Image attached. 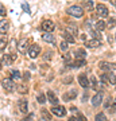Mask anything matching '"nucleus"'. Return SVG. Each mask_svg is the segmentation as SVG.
<instances>
[{
  "mask_svg": "<svg viewBox=\"0 0 116 121\" xmlns=\"http://www.w3.org/2000/svg\"><path fill=\"white\" fill-rule=\"evenodd\" d=\"M68 13L74 17H81L84 15V8L80 7V5H72V7L68 8Z\"/></svg>",
  "mask_w": 116,
  "mask_h": 121,
  "instance_id": "f257e3e1",
  "label": "nucleus"
},
{
  "mask_svg": "<svg viewBox=\"0 0 116 121\" xmlns=\"http://www.w3.org/2000/svg\"><path fill=\"white\" fill-rule=\"evenodd\" d=\"M101 82L103 83H109V85H116V75L113 73H104L101 75Z\"/></svg>",
  "mask_w": 116,
  "mask_h": 121,
  "instance_id": "f03ea898",
  "label": "nucleus"
},
{
  "mask_svg": "<svg viewBox=\"0 0 116 121\" xmlns=\"http://www.w3.org/2000/svg\"><path fill=\"white\" fill-rule=\"evenodd\" d=\"M41 28H42L45 32L50 34V32L54 31V28H56V23L53 22V20H43L42 24H41Z\"/></svg>",
  "mask_w": 116,
  "mask_h": 121,
  "instance_id": "7ed1b4c3",
  "label": "nucleus"
},
{
  "mask_svg": "<svg viewBox=\"0 0 116 121\" xmlns=\"http://www.w3.org/2000/svg\"><path fill=\"white\" fill-rule=\"evenodd\" d=\"M27 54H28V56H30L31 59H35V58L41 54V46H39V44H31Z\"/></svg>",
  "mask_w": 116,
  "mask_h": 121,
  "instance_id": "20e7f679",
  "label": "nucleus"
},
{
  "mask_svg": "<svg viewBox=\"0 0 116 121\" xmlns=\"http://www.w3.org/2000/svg\"><path fill=\"white\" fill-rule=\"evenodd\" d=\"M99 67L101 70H104V71L109 73V71H112V70H116V63H111V62H105V60H103V62H100L99 63Z\"/></svg>",
  "mask_w": 116,
  "mask_h": 121,
  "instance_id": "39448f33",
  "label": "nucleus"
},
{
  "mask_svg": "<svg viewBox=\"0 0 116 121\" xmlns=\"http://www.w3.org/2000/svg\"><path fill=\"white\" fill-rule=\"evenodd\" d=\"M96 12H97V15H99L101 19L108 16V8H107L104 4H101V3L96 5Z\"/></svg>",
  "mask_w": 116,
  "mask_h": 121,
  "instance_id": "423d86ee",
  "label": "nucleus"
},
{
  "mask_svg": "<svg viewBox=\"0 0 116 121\" xmlns=\"http://www.w3.org/2000/svg\"><path fill=\"white\" fill-rule=\"evenodd\" d=\"M1 86H3V89H4L5 91H12L14 90V82L12 79H9V78H5V79H3L1 81Z\"/></svg>",
  "mask_w": 116,
  "mask_h": 121,
  "instance_id": "0eeeda50",
  "label": "nucleus"
},
{
  "mask_svg": "<svg viewBox=\"0 0 116 121\" xmlns=\"http://www.w3.org/2000/svg\"><path fill=\"white\" fill-rule=\"evenodd\" d=\"M51 113L53 114H56V116H58V117H64L65 114H66V109H65L64 106H61V105H58V106H53Z\"/></svg>",
  "mask_w": 116,
  "mask_h": 121,
  "instance_id": "6e6552de",
  "label": "nucleus"
},
{
  "mask_svg": "<svg viewBox=\"0 0 116 121\" xmlns=\"http://www.w3.org/2000/svg\"><path fill=\"white\" fill-rule=\"evenodd\" d=\"M28 48H30V46H28V40H26V39H23L20 43L18 44V51L22 52V54L28 52Z\"/></svg>",
  "mask_w": 116,
  "mask_h": 121,
  "instance_id": "1a4fd4ad",
  "label": "nucleus"
},
{
  "mask_svg": "<svg viewBox=\"0 0 116 121\" xmlns=\"http://www.w3.org/2000/svg\"><path fill=\"white\" fill-rule=\"evenodd\" d=\"M66 32H68V34H70V35L74 38L76 35H78V28H77V26H76L74 23H69L68 27H66Z\"/></svg>",
  "mask_w": 116,
  "mask_h": 121,
  "instance_id": "9d476101",
  "label": "nucleus"
},
{
  "mask_svg": "<svg viewBox=\"0 0 116 121\" xmlns=\"http://www.w3.org/2000/svg\"><path fill=\"white\" fill-rule=\"evenodd\" d=\"M18 105H19V110L22 113H27V110H28V102H27L26 98H20Z\"/></svg>",
  "mask_w": 116,
  "mask_h": 121,
  "instance_id": "9b49d317",
  "label": "nucleus"
},
{
  "mask_svg": "<svg viewBox=\"0 0 116 121\" xmlns=\"http://www.w3.org/2000/svg\"><path fill=\"white\" fill-rule=\"evenodd\" d=\"M100 44H101L100 39H90V40H86L85 42V46L89 48H96V47H99Z\"/></svg>",
  "mask_w": 116,
  "mask_h": 121,
  "instance_id": "f8f14e48",
  "label": "nucleus"
},
{
  "mask_svg": "<svg viewBox=\"0 0 116 121\" xmlns=\"http://www.w3.org/2000/svg\"><path fill=\"white\" fill-rule=\"evenodd\" d=\"M78 83H80L82 87H85V89L89 86V79H88V77H86L85 74H80V75H78Z\"/></svg>",
  "mask_w": 116,
  "mask_h": 121,
  "instance_id": "ddd939ff",
  "label": "nucleus"
},
{
  "mask_svg": "<svg viewBox=\"0 0 116 121\" xmlns=\"http://www.w3.org/2000/svg\"><path fill=\"white\" fill-rule=\"evenodd\" d=\"M74 56H76V59H78V60L85 59L86 51L84 50V48H76V51H74Z\"/></svg>",
  "mask_w": 116,
  "mask_h": 121,
  "instance_id": "4468645a",
  "label": "nucleus"
},
{
  "mask_svg": "<svg viewBox=\"0 0 116 121\" xmlns=\"http://www.w3.org/2000/svg\"><path fill=\"white\" fill-rule=\"evenodd\" d=\"M76 97H77V90H76V89H72L70 91H68V93H65V94H64V99H65V101L74 99Z\"/></svg>",
  "mask_w": 116,
  "mask_h": 121,
  "instance_id": "2eb2a0df",
  "label": "nucleus"
},
{
  "mask_svg": "<svg viewBox=\"0 0 116 121\" xmlns=\"http://www.w3.org/2000/svg\"><path fill=\"white\" fill-rule=\"evenodd\" d=\"M8 27H9L8 20H0V34L5 35V32L8 31Z\"/></svg>",
  "mask_w": 116,
  "mask_h": 121,
  "instance_id": "dca6fc26",
  "label": "nucleus"
},
{
  "mask_svg": "<svg viewBox=\"0 0 116 121\" xmlns=\"http://www.w3.org/2000/svg\"><path fill=\"white\" fill-rule=\"evenodd\" d=\"M101 101H103V93H97V94L92 98V105L93 106H99L101 104Z\"/></svg>",
  "mask_w": 116,
  "mask_h": 121,
  "instance_id": "f3484780",
  "label": "nucleus"
},
{
  "mask_svg": "<svg viewBox=\"0 0 116 121\" xmlns=\"http://www.w3.org/2000/svg\"><path fill=\"white\" fill-rule=\"evenodd\" d=\"M42 39L45 42H47V43H51V44H56V38L53 36L51 34H47V32H45L42 34Z\"/></svg>",
  "mask_w": 116,
  "mask_h": 121,
  "instance_id": "a211bd4d",
  "label": "nucleus"
},
{
  "mask_svg": "<svg viewBox=\"0 0 116 121\" xmlns=\"http://www.w3.org/2000/svg\"><path fill=\"white\" fill-rule=\"evenodd\" d=\"M46 97H47V99L50 101V102H51L53 105H57V104H58V98H57V95L54 94L51 90H49V91H47V95H46Z\"/></svg>",
  "mask_w": 116,
  "mask_h": 121,
  "instance_id": "6ab92c4d",
  "label": "nucleus"
},
{
  "mask_svg": "<svg viewBox=\"0 0 116 121\" xmlns=\"http://www.w3.org/2000/svg\"><path fill=\"white\" fill-rule=\"evenodd\" d=\"M12 62L14 60H12V58H11V55H9V54H5V55L3 56V59H1V65L3 66H9Z\"/></svg>",
  "mask_w": 116,
  "mask_h": 121,
  "instance_id": "aec40b11",
  "label": "nucleus"
},
{
  "mask_svg": "<svg viewBox=\"0 0 116 121\" xmlns=\"http://www.w3.org/2000/svg\"><path fill=\"white\" fill-rule=\"evenodd\" d=\"M105 27H107V24H105V22H104L103 19H101V20H97V22L95 23V28H96L97 31L105 30Z\"/></svg>",
  "mask_w": 116,
  "mask_h": 121,
  "instance_id": "412c9836",
  "label": "nucleus"
},
{
  "mask_svg": "<svg viewBox=\"0 0 116 121\" xmlns=\"http://www.w3.org/2000/svg\"><path fill=\"white\" fill-rule=\"evenodd\" d=\"M89 83H90V87H92L93 90H99V89H100V87H99V83H97V79H96L95 75H90Z\"/></svg>",
  "mask_w": 116,
  "mask_h": 121,
  "instance_id": "4be33fe9",
  "label": "nucleus"
},
{
  "mask_svg": "<svg viewBox=\"0 0 116 121\" xmlns=\"http://www.w3.org/2000/svg\"><path fill=\"white\" fill-rule=\"evenodd\" d=\"M7 43H8L7 36H5V35H1V36H0V51L4 50V48L7 47Z\"/></svg>",
  "mask_w": 116,
  "mask_h": 121,
  "instance_id": "5701e85b",
  "label": "nucleus"
},
{
  "mask_svg": "<svg viewBox=\"0 0 116 121\" xmlns=\"http://www.w3.org/2000/svg\"><path fill=\"white\" fill-rule=\"evenodd\" d=\"M62 36H64V39H65V42H66V43H74V42H76V39H74L70 34H68V32H64Z\"/></svg>",
  "mask_w": 116,
  "mask_h": 121,
  "instance_id": "b1692460",
  "label": "nucleus"
},
{
  "mask_svg": "<svg viewBox=\"0 0 116 121\" xmlns=\"http://www.w3.org/2000/svg\"><path fill=\"white\" fill-rule=\"evenodd\" d=\"M70 66H72V67H82V66H85V59H82V60L76 59Z\"/></svg>",
  "mask_w": 116,
  "mask_h": 121,
  "instance_id": "393cba45",
  "label": "nucleus"
},
{
  "mask_svg": "<svg viewBox=\"0 0 116 121\" xmlns=\"http://www.w3.org/2000/svg\"><path fill=\"white\" fill-rule=\"evenodd\" d=\"M42 118H43V121H50L51 120V116H50V113H49L46 109H42Z\"/></svg>",
  "mask_w": 116,
  "mask_h": 121,
  "instance_id": "a878e982",
  "label": "nucleus"
},
{
  "mask_svg": "<svg viewBox=\"0 0 116 121\" xmlns=\"http://www.w3.org/2000/svg\"><path fill=\"white\" fill-rule=\"evenodd\" d=\"M16 87V90L19 91V93H20V94H26L27 93V86H24V85H18V86H15Z\"/></svg>",
  "mask_w": 116,
  "mask_h": 121,
  "instance_id": "bb28decb",
  "label": "nucleus"
},
{
  "mask_svg": "<svg viewBox=\"0 0 116 121\" xmlns=\"http://www.w3.org/2000/svg\"><path fill=\"white\" fill-rule=\"evenodd\" d=\"M20 78V73L18 70H11V79H18Z\"/></svg>",
  "mask_w": 116,
  "mask_h": 121,
  "instance_id": "cd10ccee",
  "label": "nucleus"
},
{
  "mask_svg": "<svg viewBox=\"0 0 116 121\" xmlns=\"http://www.w3.org/2000/svg\"><path fill=\"white\" fill-rule=\"evenodd\" d=\"M95 120L96 121H107V117H105V114H104V113H97Z\"/></svg>",
  "mask_w": 116,
  "mask_h": 121,
  "instance_id": "c85d7f7f",
  "label": "nucleus"
},
{
  "mask_svg": "<svg viewBox=\"0 0 116 121\" xmlns=\"http://www.w3.org/2000/svg\"><path fill=\"white\" fill-rule=\"evenodd\" d=\"M64 60H65V63H68L69 66L72 65V55L70 54H65L64 55Z\"/></svg>",
  "mask_w": 116,
  "mask_h": 121,
  "instance_id": "c756f323",
  "label": "nucleus"
},
{
  "mask_svg": "<svg viewBox=\"0 0 116 121\" xmlns=\"http://www.w3.org/2000/svg\"><path fill=\"white\" fill-rule=\"evenodd\" d=\"M37 99H38L39 104H45V102H46V95L43 94V93H41V94L38 95V98H37Z\"/></svg>",
  "mask_w": 116,
  "mask_h": 121,
  "instance_id": "7c9ffc66",
  "label": "nucleus"
},
{
  "mask_svg": "<svg viewBox=\"0 0 116 121\" xmlns=\"http://www.w3.org/2000/svg\"><path fill=\"white\" fill-rule=\"evenodd\" d=\"M82 5H84L86 9H89V11H90L92 7H93V1H84V4H82Z\"/></svg>",
  "mask_w": 116,
  "mask_h": 121,
  "instance_id": "2f4dec72",
  "label": "nucleus"
},
{
  "mask_svg": "<svg viewBox=\"0 0 116 121\" xmlns=\"http://www.w3.org/2000/svg\"><path fill=\"white\" fill-rule=\"evenodd\" d=\"M64 83H72V81H73V77L72 75H66V77H64Z\"/></svg>",
  "mask_w": 116,
  "mask_h": 121,
  "instance_id": "473e14b6",
  "label": "nucleus"
},
{
  "mask_svg": "<svg viewBox=\"0 0 116 121\" xmlns=\"http://www.w3.org/2000/svg\"><path fill=\"white\" fill-rule=\"evenodd\" d=\"M116 26V17H111L109 19V22H108V27H115Z\"/></svg>",
  "mask_w": 116,
  "mask_h": 121,
  "instance_id": "72a5a7b5",
  "label": "nucleus"
},
{
  "mask_svg": "<svg viewBox=\"0 0 116 121\" xmlns=\"http://www.w3.org/2000/svg\"><path fill=\"white\" fill-rule=\"evenodd\" d=\"M5 13H7V11H5L4 4H1V3H0V16H5Z\"/></svg>",
  "mask_w": 116,
  "mask_h": 121,
  "instance_id": "f704fd0d",
  "label": "nucleus"
},
{
  "mask_svg": "<svg viewBox=\"0 0 116 121\" xmlns=\"http://www.w3.org/2000/svg\"><path fill=\"white\" fill-rule=\"evenodd\" d=\"M76 113H77V118H78L77 121H88V120H86V117L84 116V114H81V113H78V112H76Z\"/></svg>",
  "mask_w": 116,
  "mask_h": 121,
  "instance_id": "c9c22d12",
  "label": "nucleus"
},
{
  "mask_svg": "<svg viewBox=\"0 0 116 121\" xmlns=\"http://www.w3.org/2000/svg\"><path fill=\"white\" fill-rule=\"evenodd\" d=\"M111 113H115L116 112V97L113 98V102H112V108H111V110H109Z\"/></svg>",
  "mask_w": 116,
  "mask_h": 121,
  "instance_id": "e433bc0d",
  "label": "nucleus"
},
{
  "mask_svg": "<svg viewBox=\"0 0 116 121\" xmlns=\"http://www.w3.org/2000/svg\"><path fill=\"white\" fill-rule=\"evenodd\" d=\"M60 47H61V50H64L65 51V50H68V43L64 40V42H61L60 43Z\"/></svg>",
  "mask_w": 116,
  "mask_h": 121,
  "instance_id": "4c0bfd02",
  "label": "nucleus"
},
{
  "mask_svg": "<svg viewBox=\"0 0 116 121\" xmlns=\"http://www.w3.org/2000/svg\"><path fill=\"white\" fill-rule=\"evenodd\" d=\"M22 8L24 9L26 12H28V13H30V7H28V4H26V3H23V4H22Z\"/></svg>",
  "mask_w": 116,
  "mask_h": 121,
  "instance_id": "58836bf2",
  "label": "nucleus"
},
{
  "mask_svg": "<svg viewBox=\"0 0 116 121\" xmlns=\"http://www.w3.org/2000/svg\"><path fill=\"white\" fill-rule=\"evenodd\" d=\"M43 58H45V59H50V58H51V51H46V54H45V56H43Z\"/></svg>",
  "mask_w": 116,
  "mask_h": 121,
  "instance_id": "ea45409f",
  "label": "nucleus"
},
{
  "mask_svg": "<svg viewBox=\"0 0 116 121\" xmlns=\"http://www.w3.org/2000/svg\"><path fill=\"white\" fill-rule=\"evenodd\" d=\"M23 78H24V79H30V73H28V71H24V73H23Z\"/></svg>",
  "mask_w": 116,
  "mask_h": 121,
  "instance_id": "a19ab883",
  "label": "nucleus"
},
{
  "mask_svg": "<svg viewBox=\"0 0 116 121\" xmlns=\"http://www.w3.org/2000/svg\"><path fill=\"white\" fill-rule=\"evenodd\" d=\"M69 121H77V120H76L74 117H70V118H69Z\"/></svg>",
  "mask_w": 116,
  "mask_h": 121,
  "instance_id": "79ce46f5",
  "label": "nucleus"
},
{
  "mask_svg": "<svg viewBox=\"0 0 116 121\" xmlns=\"http://www.w3.org/2000/svg\"><path fill=\"white\" fill-rule=\"evenodd\" d=\"M22 121H31L30 118H24V120H22Z\"/></svg>",
  "mask_w": 116,
  "mask_h": 121,
  "instance_id": "37998d69",
  "label": "nucleus"
},
{
  "mask_svg": "<svg viewBox=\"0 0 116 121\" xmlns=\"http://www.w3.org/2000/svg\"><path fill=\"white\" fill-rule=\"evenodd\" d=\"M1 66L3 65H1V59H0V70H1Z\"/></svg>",
  "mask_w": 116,
  "mask_h": 121,
  "instance_id": "c03bdc74",
  "label": "nucleus"
},
{
  "mask_svg": "<svg viewBox=\"0 0 116 121\" xmlns=\"http://www.w3.org/2000/svg\"><path fill=\"white\" fill-rule=\"evenodd\" d=\"M115 5H116V1H115Z\"/></svg>",
  "mask_w": 116,
  "mask_h": 121,
  "instance_id": "a18cd8bd",
  "label": "nucleus"
}]
</instances>
